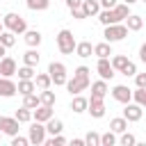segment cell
<instances>
[{
	"label": "cell",
	"instance_id": "obj_37",
	"mask_svg": "<svg viewBox=\"0 0 146 146\" xmlns=\"http://www.w3.org/2000/svg\"><path fill=\"white\" fill-rule=\"evenodd\" d=\"M110 64H112V68H114V71H121V68L128 64V57H125V55H114Z\"/></svg>",
	"mask_w": 146,
	"mask_h": 146
},
{
	"label": "cell",
	"instance_id": "obj_8",
	"mask_svg": "<svg viewBox=\"0 0 146 146\" xmlns=\"http://www.w3.org/2000/svg\"><path fill=\"white\" fill-rule=\"evenodd\" d=\"M96 71L103 80H112L114 78V68L110 64V57H98V64H96Z\"/></svg>",
	"mask_w": 146,
	"mask_h": 146
},
{
	"label": "cell",
	"instance_id": "obj_41",
	"mask_svg": "<svg viewBox=\"0 0 146 146\" xmlns=\"http://www.w3.org/2000/svg\"><path fill=\"white\" fill-rule=\"evenodd\" d=\"M121 73H123V75H125V78H135V73H137V64H135V62H130V59H128V64H125V66H123V68H121Z\"/></svg>",
	"mask_w": 146,
	"mask_h": 146
},
{
	"label": "cell",
	"instance_id": "obj_47",
	"mask_svg": "<svg viewBox=\"0 0 146 146\" xmlns=\"http://www.w3.org/2000/svg\"><path fill=\"white\" fill-rule=\"evenodd\" d=\"M82 5V0H66V7L68 9H75V7H80Z\"/></svg>",
	"mask_w": 146,
	"mask_h": 146
},
{
	"label": "cell",
	"instance_id": "obj_20",
	"mask_svg": "<svg viewBox=\"0 0 146 146\" xmlns=\"http://www.w3.org/2000/svg\"><path fill=\"white\" fill-rule=\"evenodd\" d=\"M91 52H94L91 41H80V43H75V55H78V57L87 59V57H91Z\"/></svg>",
	"mask_w": 146,
	"mask_h": 146
},
{
	"label": "cell",
	"instance_id": "obj_11",
	"mask_svg": "<svg viewBox=\"0 0 146 146\" xmlns=\"http://www.w3.org/2000/svg\"><path fill=\"white\" fill-rule=\"evenodd\" d=\"M89 84H91L89 80H80V78H73V80H66V84H64V87L68 89V94H71V96H75V94H82L84 89H89Z\"/></svg>",
	"mask_w": 146,
	"mask_h": 146
},
{
	"label": "cell",
	"instance_id": "obj_2",
	"mask_svg": "<svg viewBox=\"0 0 146 146\" xmlns=\"http://www.w3.org/2000/svg\"><path fill=\"white\" fill-rule=\"evenodd\" d=\"M105 41L107 43H116V41H123L128 36V27L125 23H112V25H105Z\"/></svg>",
	"mask_w": 146,
	"mask_h": 146
},
{
	"label": "cell",
	"instance_id": "obj_30",
	"mask_svg": "<svg viewBox=\"0 0 146 146\" xmlns=\"http://www.w3.org/2000/svg\"><path fill=\"white\" fill-rule=\"evenodd\" d=\"M0 43H2L5 48H11V46L16 43V34L9 32V30H2V32H0Z\"/></svg>",
	"mask_w": 146,
	"mask_h": 146
},
{
	"label": "cell",
	"instance_id": "obj_14",
	"mask_svg": "<svg viewBox=\"0 0 146 146\" xmlns=\"http://www.w3.org/2000/svg\"><path fill=\"white\" fill-rule=\"evenodd\" d=\"M18 91H16V82L11 80V78H0V96L2 98H11V96H16Z\"/></svg>",
	"mask_w": 146,
	"mask_h": 146
},
{
	"label": "cell",
	"instance_id": "obj_53",
	"mask_svg": "<svg viewBox=\"0 0 146 146\" xmlns=\"http://www.w3.org/2000/svg\"><path fill=\"white\" fill-rule=\"evenodd\" d=\"M0 139H2V130H0Z\"/></svg>",
	"mask_w": 146,
	"mask_h": 146
},
{
	"label": "cell",
	"instance_id": "obj_29",
	"mask_svg": "<svg viewBox=\"0 0 146 146\" xmlns=\"http://www.w3.org/2000/svg\"><path fill=\"white\" fill-rule=\"evenodd\" d=\"M112 9H114V14H116V18H119V21H125V18L130 16V5H125V2H123V5H119V2H116Z\"/></svg>",
	"mask_w": 146,
	"mask_h": 146
},
{
	"label": "cell",
	"instance_id": "obj_32",
	"mask_svg": "<svg viewBox=\"0 0 146 146\" xmlns=\"http://www.w3.org/2000/svg\"><path fill=\"white\" fill-rule=\"evenodd\" d=\"M18 80H34V66H27V64H23L18 71Z\"/></svg>",
	"mask_w": 146,
	"mask_h": 146
},
{
	"label": "cell",
	"instance_id": "obj_26",
	"mask_svg": "<svg viewBox=\"0 0 146 146\" xmlns=\"http://www.w3.org/2000/svg\"><path fill=\"white\" fill-rule=\"evenodd\" d=\"M110 130L121 135L123 130H128V121H125L123 116H116V119H112V121H110Z\"/></svg>",
	"mask_w": 146,
	"mask_h": 146
},
{
	"label": "cell",
	"instance_id": "obj_7",
	"mask_svg": "<svg viewBox=\"0 0 146 146\" xmlns=\"http://www.w3.org/2000/svg\"><path fill=\"white\" fill-rule=\"evenodd\" d=\"M144 116V107L141 105H137V103H125V107H123V119L125 121H139Z\"/></svg>",
	"mask_w": 146,
	"mask_h": 146
},
{
	"label": "cell",
	"instance_id": "obj_54",
	"mask_svg": "<svg viewBox=\"0 0 146 146\" xmlns=\"http://www.w3.org/2000/svg\"><path fill=\"white\" fill-rule=\"evenodd\" d=\"M141 2H146V0H141Z\"/></svg>",
	"mask_w": 146,
	"mask_h": 146
},
{
	"label": "cell",
	"instance_id": "obj_40",
	"mask_svg": "<svg viewBox=\"0 0 146 146\" xmlns=\"http://www.w3.org/2000/svg\"><path fill=\"white\" fill-rule=\"evenodd\" d=\"M119 144L121 146H135L137 144V139H135V135H130V132H121V139H119Z\"/></svg>",
	"mask_w": 146,
	"mask_h": 146
},
{
	"label": "cell",
	"instance_id": "obj_35",
	"mask_svg": "<svg viewBox=\"0 0 146 146\" xmlns=\"http://www.w3.org/2000/svg\"><path fill=\"white\" fill-rule=\"evenodd\" d=\"M23 105H25V107H30V110H34V107H39V105H41V100H39V96L32 91V94L23 96Z\"/></svg>",
	"mask_w": 146,
	"mask_h": 146
},
{
	"label": "cell",
	"instance_id": "obj_49",
	"mask_svg": "<svg viewBox=\"0 0 146 146\" xmlns=\"http://www.w3.org/2000/svg\"><path fill=\"white\" fill-rule=\"evenodd\" d=\"M71 144H73V146H84V139H73Z\"/></svg>",
	"mask_w": 146,
	"mask_h": 146
},
{
	"label": "cell",
	"instance_id": "obj_23",
	"mask_svg": "<svg viewBox=\"0 0 146 146\" xmlns=\"http://www.w3.org/2000/svg\"><path fill=\"white\" fill-rule=\"evenodd\" d=\"M94 55H96V57H110V55H114V52H112V43H107V41L96 43V46H94Z\"/></svg>",
	"mask_w": 146,
	"mask_h": 146
},
{
	"label": "cell",
	"instance_id": "obj_22",
	"mask_svg": "<svg viewBox=\"0 0 146 146\" xmlns=\"http://www.w3.org/2000/svg\"><path fill=\"white\" fill-rule=\"evenodd\" d=\"M82 9H84L87 18H89V16H98V11H100V2H98V0H82Z\"/></svg>",
	"mask_w": 146,
	"mask_h": 146
},
{
	"label": "cell",
	"instance_id": "obj_51",
	"mask_svg": "<svg viewBox=\"0 0 146 146\" xmlns=\"http://www.w3.org/2000/svg\"><path fill=\"white\" fill-rule=\"evenodd\" d=\"M125 5H135V2H139V0H123Z\"/></svg>",
	"mask_w": 146,
	"mask_h": 146
},
{
	"label": "cell",
	"instance_id": "obj_48",
	"mask_svg": "<svg viewBox=\"0 0 146 146\" xmlns=\"http://www.w3.org/2000/svg\"><path fill=\"white\" fill-rule=\"evenodd\" d=\"M139 59L146 64V43H141V46H139Z\"/></svg>",
	"mask_w": 146,
	"mask_h": 146
},
{
	"label": "cell",
	"instance_id": "obj_15",
	"mask_svg": "<svg viewBox=\"0 0 146 146\" xmlns=\"http://www.w3.org/2000/svg\"><path fill=\"white\" fill-rule=\"evenodd\" d=\"M107 91H110V87H107V80H96V82H91V98H105L107 96Z\"/></svg>",
	"mask_w": 146,
	"mask_h": 146
},
{
	"label": "cell",
	"instance_id": "obj_16",
	"mask_svg": "<svg viewBox=\"0 0 146 146\" xmlns=\"http://www.w3.org/2000/svg\"><path fill=\"white\" fill-rule=\"evenodd\" d=\"M23 36H25V43H27L30 48H39V43H41V39H43L39 30H25Z\"/></svg>",
	"mask_w": 146,
	"mask_h": 146
},
{
	"label": "cell",
	"instance_id": "obj_18",
	"mask_svg": "<svg viewBox=\"0 0 146 146\" xmlns=\"http://www.w3.org/2000/svg\"><path fill=\"white\" fill-rule=\"evenodd\" d=\"M87 105H89V98H84V96H80V94H75V98L71 100V110H73L75 114L87 112Z\"/></svg>",
	"mask_w": 146,
	"mask_h": 146
},
{
	"label": "cell",
	"instance_id": "obj_50",
	"mask_svg": "<svg viewBox=\"0 0 146 146\" xmlns=\"http://www.w3.org/2000/svg\"><path fill=\"white\" fill-rule=\"evenodd\" d=\"M5 52H7V48H5V46H2V43H0V59H2V57H5Z\"/></svg>",
	"mask_w": 146,
	"mask_h": 146
},
{
	"label": "cell",
	"instance_id": "obj_4",
	"mask_svg": "<svg viewBox=\"0 0 146 146\" xmlns=\"http://www.w3.org/2000/svg\"><path fill=\"white\" fill-rule=\"evenodd\" d=\"M48 73H50V80L55 82V87H64L66 84V66L62 64V62H50V66H48Z\"/></svg>",
	"mask_w": 146,
	"mask_h": 146
},
{
	"label": "cell",
	"instance_id": "obj_9",
	"mask_svg": "<svg viewBox=\"0 0 146 146\" xmlns=\"http://www.w3.org/2000/svg\"><path fill=\"white\" fill-rule=\"evenodd\" d=\"M112 98L125 105V103H130V100H132V89H130V87H125V84H116V87L112 89Z\"/></svg>",
	"mask_w": 146,
	"mask_h": 146
},
{
	"label": "cell",
	"instance_id": "obj_25",
	"mask_svg": "<svg viewBox=\"0 0 146 146\" xmlns=\"http://www.w3.org/2000/svg\"><path fill=\"white\" fill-rule=\"evenodd\" d=\"M34 84H36L39 89H50V84H52L50 73H36V75H34Z\"/></svg>",
	"mask_w": 146,
	"mask_h": 146
},
{
	"label": "cell",
	"instance_id": "obj_33",
	"mask_svg": "<svg viewBox=\"0 0 146 146\" xmlns=\"http://www.w3.org/2000/svg\"><path fill=\"white\" fill-rule=\"evenodd\" d=\"M39 100H41V105H55V91H50V89H41V94H39Z\"/></svg>",
	"mask_w": 146,
	"mask_h": 146
},
{
	"label": "cell",
	"instance_id": "obj_1",
	"mask_svg": "<svg viewBox=\"0 0 146 146\" xmlns=\"http://www.w3.org/2000/svg\"><path fill=\"white\" fill-rule=\"evenodd\" d=\"M2 25H5V30L14 32V34H23V32L27 30L25 18H23L21 14H14V11H9V14H5V16H2Z\"/></svg>",
	"mask_w": 146,
	"mask_h": 146
},
{
	"label": "cell",
	"instance_id": "obj_38",
	"mask_svg": "<svg viewBox=\"0 0 146 146\" xmlns=\"http://www.w3.org/2000/svg\"><path fill=\"white\" fill-rule=\"evenodd\" d=\"M116 144V132H105V135H100V146H114Z\"/></svg>",
	"mask_w": 146,
	"mask_h": 146
},
{
	"label": "cell",
	"instance_id": "obj_27",
	"mask_svg": "<svg viewBox=\"0 0 146 146\" xmlns=\"http://www.w3.org/2000/svg\"><path fill=\"white\" fill-rule=\"evenodd\" d=\"M39 59H41V57H39V52H36L34 48H30V50L23 55V64H27V66H34V68H36Z\"/></svg>",
	"mask_w": 146,
	"mask_h": 146
},
{
	"label": "cell",
	"instance_id": "obj_28",
	"mask_svg": "<svg viewBox=\"0 0 146 146\" xmlns=\"http://www.w3.org/2000/svg\"><path fill=\"white\" fill-rule=\"evenodd\" d=\"M14 116L18 119V123H30V121H32V110L23 105V107H18V110H16V114H14Z\"/></svg>",
	"mask_w": 146,
	"mask_h": 146
},
{
	"label": "cell",
	"instance_id": "obj_17",
	"mask_svg": "<svg viewBox=\"0 0 146 146\" xmlns=\"http://www.w3.org/2000/svg\"><path fill=\"white\" fill-rule=\"evenodd\" d=\"M125 27H128V32H139V30L144 27V18L137 16V14H130V16L125 18Z\"/></svg>",
	"mask_w": 146,
	"mask_h": 146
},
{
	"label": "cell",
	"instance_id": "obj_6",
	"mask_svg": "<svg viewBox=\"0 0 146 146\" xmlns=\"http://www.w3.org/2000/svg\"><path fill=\"white\" fill-rule=\"evenodd\" d=\"M0 130H2V135H9V137L18 135V119L16 116H0Z\"/></svg>",
	"mask_w": 146,
	"mask_h": 146
},
{
	"label": "cell",
	"instance_id": "obj_10",
	"mask_svg": "<svg viewBox=\"0 0 146 146\" xmlns=\"http://www.w3.org/2000/svg\"><path fill=\"white\" fill-rule=\"evenodd\" d=\"M16 71H18L16 59L5 55V57L0 59V75H2V78H11V75H16Z\"/></svg>",
	"mask_w": 146,
	"mask_h": 146
},
{
	"label": "cell",
	"instance_id": "obj_42",
	"mask_svg": "<svg viewBox=\"0 0 146 146\" xmlns=\"http://www.w3.org/2000/svg\"><path fill=\"white\" fill-rule=\"evenodd\" d=\"M89 73H91V71H89L87 66H78V68H75V73H73V78H80V80H89V82H91Z\"/></svg>",
	"mask_w": 146,
	"mask_h": 146
},
{
	"label": "cell",
	"instance_id": "obj_46",
	"mask_svg": "<svg viewBox=\"0 0 146 146\" xmlns=\"http://www.w3.org/2000/svg\"><path fill=\"white\" fill-rule=\"evenodd\" d=\"M100 2V9H112L116 5V0H98Z\"/></svg>",
	"mask_w": 146,
	"mask_h": 146
},
{
	"label": "cell",
	"instance_id": "obj_45",
	"mask_svg": "<svg viewBox=\"0 0 146 146\" xmlns=\"http://www.w3.org/2000/svg\"><path fill=\"white\" fill-rule=\"evenodd\" d=\"M135 84L137 87H146V73H135Z\"/></svg>",
	"mask_w": 146,
	"mask_h": 146
},
{
	"label": "cell",
	"instance_id": "obj_12",
	"mask_svg": "<svg viewBox=\"0 0 146 146\" xmlns=\"http://www.w3.org/2000/svg\"><path fill=\"white\" fill-rule=\"evenodd\" d=\"M87 112H89L94 119H103V116H105V103H103V98H89Z\"/></svg>",
	"mask_w": 146,
	"mask_h": 146
},
{
	"label": "cell",
	"instance_id": "obj_52",
	"mask_svg": "<svg viewBox=\"0 0 146 146\" xmlns=\"http://www.w3.org/2000/svg\"><path fill=\"white\" fill-rule=\"evenodd\" d=\"M2 30H5V25H2V23H0V32H2Z\"/></svg>",
	"mask_w": 146,
	"mask_h": 146
},
{
	"label": "cell",
	"instance_id": "obj_34",
	"mask_svg": "<svg viewBox=\"0 0 146 146\" xmlns=\"http://www.w3.org/2000/svg\"><path fill=\"white\" fill-rule=\"evenodd\" d=\"M132 100H135L137 105L146 107V87H137V89L132 91Z\"/></svg>",
	"mask_w": 146,
	"mask_h": 146
},
{
	"label": "cell",
	"instance_id": "obj_31",
	"mask_svg": "<svg viewBox=\"0 0 146 146\" xmlns=\"http://www.w3.org/2000/svg\"><path fill=\"white\" fill-rule=\"evenodd\" d=\"M50 7V0H27V9L32 11H46Z\"/></svg>",
	"mask_w": 146,
	"mask_h": 146
},
{
	"label": "cell",
	"instance_id": "obj_43",
	"mask_svg": "<svg viewBox=\"0 0 146 146\" xmlns=\"http://www.w3.org/2000/svg\"><path fill=\"white\" fill-rule=\"evenodd\" d=\"M30 144V139L27 137H18V135H14L11 137V146H27Z\"/></svg>",
	"mask_w": 146,
	"mask_h": 146
},
{
	"label": "cell",
	"instance_id": "obj_36",
	"mask_svg": "<svg viewBox=\"0 0 146 146\" xmlns=\"http://www.w3.org/2000/svg\"><path fill=\"white\" fill-rule=\"evenodd\" d=\"M84 146H100V135L94 132V130H89L84 135Z\"/></svg>",
	"mask_w": 146,
	"mask_h": 146
},
{
	"label": "cell",
	"instance_id": "obj_44",
	"mask_svg": "<svg viewBox=\"0 0 146 146\" xmlns=\"http://www.w3.org/2000/svg\"><path fill=\"white\" fill-rule=\"evenodd\" d=\"M71 14H73V18H78V21H82V18H87V14H84V9H82V5H80V7H75V9H71Z\"/></svg>",
	"mask_w": 146,
	"mask_h": 146
},
{
	"label": "cell",
	"instance_id": "obj_3",
	"mask_svg": "<svg viewBox=\"0 0 146 146\" xmlns=\"http://www.w3.org/2000/svg\"><path fill=\"white\" fill-rule=\"evenodd\" d=\"M75 39H73V32L71 30H59V34H57V48H59V52L62 55H73L75 52Z\"/></svg>",
	"mask_w": 146,
	"mask_h": 146
},
{
	"label": "cell",
	"instance_id": "obj_21",
	"mask_svg": "<svg viewBox=\"0 0 146 146\" xmlns=\"http://www.w3.org/2000/svg\"><path fill=\"white\" fill-rule=\"evenodd\" d=\"M16 91H18L21 96H27V94L36 91V84H34V80H18V84H16Z\"/></svg>",
	"mask_w": 146,
	"mask_h": 146
},
{
	"label": "cell",
	"instance_id": "obj_13",
	"mask_svg": "<svg viewBox=\"0 0 146 146\" xmlns=\"http://www.w3.org/2000/svg\"><path fill=\"white\" fill-rule=\"evenodd\" d=\"M32 119L46 123L48 119H52V105H39V107H34L32 110Z\"/></svg>",
	"mask_w": 146,
	"mask_h": 146
},
{
	"label": "cell",
	"instance_id": "obj_24",
	"mask_svg": "<svg viewBox=\"0 0 146 146\" xmlns=\"http://www.w3.org/2000/svg\"><path fill=\"white\" fill-rule=\"evenodd\" d=\"M64 130V123L59 119H48L46 121V135H59Z\"/></svg>",
	"mask_w": 146,
	"mask_h": 146
},
{
	"label": "cell",
	"instance_id": "obj_5",
	"mask_svg": "<svg viewBox=\"0 0 146 146\" xmlns=\"http://www.w3.org/2000/svg\"><path fill=\"white\" fill-rule=\"evenodd\" d=\"M27 139H30V144H34V146L43 144V141H46V125H43L41 121H34V119H32V125H30V135H27Z\"/></svg>",
	"mask_w": 146,
	"mask_h": 146
},
{
	"label": "cell",
	"instance_id": "obj_19",
	"mask_svg": "<svg viewBox=\"0 0 146 146\" xmlns=\"http://www.w3.org/2000/svg\"><path fill=\"white\" fill-rule=\"evenodd\" d=\"M98 21H100L103 25H112V23H121V21L116 18V14H114V9H100V11H98Z\"/></svg>",
	"mask_w": 146,
	"mask_h": 146
},
{
	"label": "cell",
	"instance_id": "obj_39",
	"mask_svg": "<svg viewBox=\"0 0 146 146\" xmlns=\"http://www.w3.org/2000/svg\"><path fill=\"white\" fill-rule=\"evenodd\" d=\"M43 144H46V146H64V144H66V139H64V137H62V132H59V135H50V139H46Z\"/></svg>",
	"mask_w": 146,
	"mask_h": 146
}]
</instances>
